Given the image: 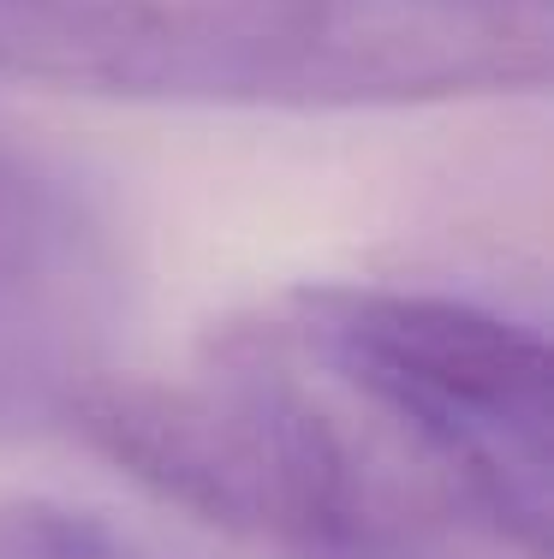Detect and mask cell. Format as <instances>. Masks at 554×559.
Instances as JSON below:
<instances>
[{"label": "cell", "instance_id": "2", "mask_svg": "<svg viewBox=\"0 0 554 559\" xmlns=\"http://www.w3.org/2000/svg\"><path fill=\"white\" fill-rule=\"evenodd\" d=\"M60 417L155 500L286 559H524L305 388L274 328H233L185 381L96 369Z\"/></svg>", "mask_w": 554, "mask_h": 559}, {"label": "cell", "instance_id": "4", "mask_svg": "<svg viewBox=\"0 0 554 559\" xmlns=\"http://www.w3.org/2000/svg\"><path fill=\"white\" fill-rule=\"evenodd\" d=\"M114 250L55 167L0 143V423L60 417L96 376Z\"/></svg>", "mask_w": 554, "mask_h": 559}, {"label": "cell", "instance_id": "1", "mask_svg": "<svg viewBox=\"0 0 554 559\" xmlns=\"http://www.w3.org/2000/svg\"><path fill=\"white\" fill-rule=\"evenodd\" d=\"M554 0H0V72L179 108H412L537 90Z\"/></svg>", "mask_w": 554, "mask_h": 559}, {"label": "cell", "instance_id": "3", "mask_svg": "<svg viewBox=\"0 0 554 559\" xmlns=\"http://www.w3.org/2000/svg\"><path fill=\"white\" fill-rule=\"evenodd\" d=\"M274 340L471 524L549 559L554 357L537 328L417 286H305Z\"/></svg>", "mask_w": 554, "mask_h": 559}, {"label": "cell", "instance_id": "5", "mask_svg": "<svg viewBox=\"0 0 554 559\" xmlns=\"http://www.w3.org/2000/svg\"><path fill=\"white\" fill-rule=\"evenodd\" d=\"M0 559H138L108 518L60 500H0Z\"/></svg>", "mask_w": 554, "mask_h": 559}]
</instances>
